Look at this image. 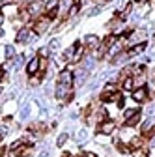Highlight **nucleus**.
<instances>
[{
  "instance_id": "6",
  "label": "nucleus",
  "mask_w": 155,
  "mask_h": 157,
  "mask_svg": "<svg viewBox=\"0 0 155 157\" xmlns=\"http://www.w3.org/2000/svg\"><path fill=\"white\" fill-rule=\"evenodd\" d=\"M146 97H148V90H146L144 86H142V88H137V90L133 92V99H134V101H140V103H142Z\"/></svg>"
},
{
  "instance_id": "10",
  "label": "nucleus",
  "mask_w": 155,
  "mask_h": 157,
  "mask_svg": "<svg viewBox=\"0 0 155 157\" xmlns=\"http://www.w3.org/2000/svg\"><path fill=\"white\" fill-rule=\"evenodd\" d=\"M144 49H146V43H138L137 47H133V49H131V51L127 52V56H133V54H138V52H142Z\"/></svg>"
},
{
  "instance_id": "13",
  "label": "nucleus",
  "mask_w": 155,
  "mask_h": 157,
  "mask_svg": "<svg viewBox=\"0 0 155 157\" xmlns=\"http://www.w3.org/2000/svg\"><path fill=\"white\" fill-rule=\"evenodd\" d=\"M133 86H134V84H133V78L127 77L125 81H123V88H125V90H133Z\"/></svg>"
},
{
  "instance_id": "21",
  "label": "nucleus",
  "mask_w": 155,
  "mask_h": 157,
  "mask_svg": "<svg viewBox=\"0 0 155 157\" xmlns=\"http://www.w3.org/2000/svg\"><path fill=\"white\" fill-rule=\"evenodd\" d=\"M82 157H95V155H93V153H84Z\"/></svg>"
},
{
  "instance_id": "1",
  "label": "nucleus",
  "mask_w": 155,
  "mask_h": 157,
  "mask_svg": "<svg viewBox=\"0 0 155 157\" xmlns=\"http://www.w3.org/2000/svg\"><path fill=\"white\" fill-rule=\"evenodd\" d=\"M123 118H125V125L133 127V125H137L140 122V110L138 109H129V110H125Z\"/></svg>"
},
{
  "instance_id": "19",
  "label": "nucleus",
  "mask_w": 155,
  "mask_h": 157,
  "mask_svg": "<svg viewBox=\"0 0 155 157\" xmlns=\"http://www.w3.org/2000/svg\"><path fill=\"white\" fill-rule=\"evenodd\" d=\"M41 157H51V153H49V151H43V153H41Z\"/></svg>"
},
{
  "instance_id": "20",
  "label": "nucleus",
  "mask_w": 155,
  "mask_h": 157,
  "mask_svg": "<svg viewBox=\"0 0 155 157\" xmlns=\"http://www.w3.org/2000/svg\"><path fill=\"white\" fill-rule=\"evenodd\" d=\"M2 77H4V69L0 67V81H2Z\"/></svg>"
},
{
  "instance_id": "12",
  "label": "nucleus",
  "mask_w": 155,
  "mask_h": 157,
  "mask_svg": "<svg viewBox=\"0 0 155 157\" xmlns=\"http://www.w3.org/2000/svg\"><path fill=\"white\" fill-rule=\"evenodd\" d=\"M140 146H142V139H140V136H137V139L131 140V148H133V150H137V148H140Z\"/></svg>"
},
{
  "instance_id": "14",
  "label": "nucleus",
  "mask_w": 155,
  "mask_h": 157,
  "mask_svg": "<svg viewBox=\"0 0 155 157\" xmlns=\"http://www.w3.org/2000/svg\"><path fill=\"white\" fill-rule=\"evenodd\" d=\"M13 54H15V49H13L11 45H8V47H6V56H8V58H13Z\"/></svg>"
},
{
  "instance_id": "3",
  "label": "nucleus",
  "mask_w": 155,
  "mask_h": 157,
  "mask_svg": "<svg viewBox=\"0 0 155 157\" xmlns=\"http://www.w3.org/2000/svg\"><path fill=\"white\" fill-rule=\"evenodd\" d=\"M40 66H41V58H40V56L32 58L30 64H28V73H30V75H36L37 71H40Z\"/></svg>"
},
{
  "instance_id": "16",
  "label": "nucleus",
  "mask_w": 155,
  "mask_h": 157,
  "mask_svg": "<svg viewBox=\"0 0 155 157\" xmlns=\"http://www.w3.org/2000/svg\"><path fill=\"white\" fill-rule=\"evenodd\" d=\"M131 8H133V6H131V4H127V8L123 10V13H122V17H127V15L131 13Z\"/></svg>"
},
{
  "instance_id": "18",
  "label": "nucleus",
  "mask_w": 155,
  "mask_h": 157,
  "mask_svg": "<svg viewBox=\"0 0 155 157\" xmlns=\"http://www.w3.org/2000/svg\"><path fill=\"white\" fill-rule=\"evenodd\" d=\"M118 150H120L122 153H127V151H129V150H127V148H125L123 144H118Z\"/></svg>"
},
{
  "instance_id": "7",
  "label": "nucleus",
  "mask_w": 155,
  "mask_h": 157,
  "mask_svg": "<svg viewBox=\"0 0 155 157\" xmlns=\"http://www.w3.org/2000/svg\"><path fill=\"white\" fill-rule=\"evenodd\" d=\"M47 28H49V19H40L37 25H36V32L37 34H43Z\"/></svg>"
},
{
  "instance_id": "17",
  "label": "nucleus",
  "mask_w": 155,
  "mask_h": 157,
  "mask_svg": "<svg viewBox=\"0 0 155 157\" xmlns=\"http://www.w3.org/2000/svg\"><path fill=\"white\" fill-rule=\"evenodd\" d=\"M77 139H79V140H84V139H86V131H81L79 135H77Z\"/></svg>"
},
{
  "instance_id": "22",
  "label": "nucleus",
  "mask_w": 155,
  "mask_h": 157,
  "mask_svg": "<svg viewBox=\"0 0 155 157\" xmlns=\"http://www.w3.org/2000/svg\"><path fill=\"white\" fill-rule=\"evenodd\" d=\"M0 23H2V15H0Z\"/></svg>"
},
{
  "instance_id": "23",
  "label": "nucleus",
  "mask_w": 155,
  "mask_h": 157,
  "mask_svg": "<svg viewBox=\"0 0 155 157\" xmlns=\"http://www.w3.org/2000/svg\"><path fill=\"white\" fill-rule=\"evenodd\" d=\"M138 2H146V0H138Z\"/></svg>"
},
{
  "instance_id": "24",
  "label": "nucleus",
  "mask_w": 155,
  "mask_h": 157,
  "mask_svg": "<svg viewBox=\"0 0 155 157\" xmlns=\"http://www.w3.org/2000/svg\"><path fill=\"white\" fill-rule=\"evenodd\" d=\"M0 92H2V90H0Z\"/></svg>"
},
{
  "instance_id": "15",
  "label": "nucleus",
  "mask_w": 155,
  "mask_h": 157,
  "mask_svg": "<svg viewBox=\"0 0 155 157\" xmlns=\"http://www.w3.org/2000/svg\"><path fill=\"white\" fill-rule=\"evenodd\" d=\"M66 139H67V135H62V136H58V140H56V144H58V146H62V144L66 142Z\"/></svg>"
},
{
  "instance_id": "5",
  "label": "nucleus",
  "mask_w": 155,
  "mask_h": 157,
  "mask_svg": "<svg viewBox=\"0 0 155 157\" xmlns=\"http://www.w3.org/2000/svg\"><path fill=\"white\" fill-rule=\"evenodd\" d=\"M30 37H32L30 28H21V30H19V34H17V41H19V43H23V41H30Z\"/></svg>"
},
{
  "instance_id": "11",
  "label": "nucleus",
  "mask_w": 155,
  "mask_h": 157,
  "mask_svg": "<svg viewBox=\"0 0 155 157\" xmlns=\"http://www.w3.org/2000/svg\"><path fill=\"white\" fill-rule=\"evenodd\" d=\"M28 11H32L30 15H37V13L41 11V4H40V2H32L30 8H28Z\"/></svg>"
},
{
  "instance_id": "9",
  "label": "nucleus",
  "mask_w": 155,
  "mask_h": 157,
  "mask_svg": "<svg viewBox=\"0 0 155 157\" xmlns=\"http://www.w3.org/2000/svg\"><path fill=\"white\" fill-rule=\"evenodd\" d=\"M60 6H62V13L66 15V13H69V10L75 6V0H62Z\"/></svg>"
},
{
  "instance_id": "8",
  "label": "nucleus",
  "mask_w": 155,
  "mask_h": 157,
  "mask_svg": "<svg viewBox=\"0 0 155 157\" xmlns=\"http://www.w3.org/2000/svg\"><path fill=\"white\" fill-rule=\"evenodd\" d=\"M86 45H88L90 49L99 47V37H97V36H86Z\"/></svg>"
},
{
  "instance_id": "2",
  "label": "nucleus",
  "mask_w": 155,
  "mask_h": 157,
  "mask_svg": "<svg viewBox=\"0 0 155 157\" xmlns=\"http://www.w3.org/2000/svg\"><path fill=\"white\" fill-rule=\"evenodd\" d=\"M58 84H64V86H73V73L69 69L60 71V77H58Z\"/></svg>"
},
{
  "instance_id": "4",
  "label": "nucleus",
  "mask_w": 155,
  "mask_h": 157,
  "mask_svg": "<svg viewBox=\"0 0 155 157\" xmlns=\"http://www.w3.org/2000/svg\"><path fill=\"white\" fill-rule=\"evenodd\" d=\"M114 129H116V124H114L112 120H107V122H103V124L99 125V133H105V135H110Z\"/></svg>"
}]
</instances>
